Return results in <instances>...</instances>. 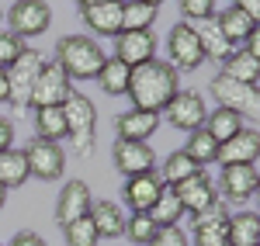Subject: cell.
Here are the masks:
<instances>
[{
	"label": "cell",
	"mask_w": 260,
	"mask_h": 246,
	"mask_svg": "<svg viewBox=\"0 0 260 246\" xmlns=\"http://www.w3.org/2000/svg\"><path fill=\"white\" fill-rule=\"evenodd\" d=\"M208 90H212V97H215L219 108H229V111H236V115L257 118V111H260L257 87H250V83H243V80H233V77H225V73H215L212 83H208Z\"/></svg>",
	"instance_id": "obj_5"
},
{
	"label": "cell",
	"mask_w": 260,
	"mask_h": 246,
	"mask_svg": "<svg viewBox=\"0 0 260 246\" xmlns=\"http://www.w3.org/2000/svg\"><path fill=\"white\" fill-rule=\"evenodd\" d=\"M11 101V87H7V73L0 69V104H7Z\"/></svg>",
	"instance_id": "obj_42"
},
{
	"label": "cell",
	"mask_w": 260,
	"mask_h": 246,
	"mask_svg": "<svg viewBox=\"0 0 260 246\" xmlns=\"http://www.w3.org/2000/svg\"><path fill=\"white\" fill-rule=\"evenodd\" d=\"M139 4H149V7H156V11L163 7V0H139Z\"/></svg>",
	"instance_id": "obj_43"
},
{
	"label": "cell",
	"mask_w": 260,
	"mask_h": 246,
	"mask_svg": "<svg viewBox=\"0 0 260 246\" xmlns=\"http://www.w3.org/2000/svg\"><path fill=\"white\" fill-rule=\"evenodd\" d=\"M163 181L156 170H149V173H136V177H125V184H121V198H125V205L132 208V215L136 212H149L153 201L163 194Z\"/></svg>",
	"instance_id": "obj_16"
},
{
	"label": "cell",
	"mask_w": 260,
	"mask_h": 246,
	"mask_svg": "<svg viewBox=\"0 0 260 246\" xmlns=\"http://www.w3.org/2000/svg\"><path fill=\"white\" fill-rule=\"evenodd\" d=\"M128 77H132V69L125 66L121 59H104V66H101V73H98V83H101V90L108 94V97H121L125 90H128Z\"/></svg>",
	"instance_id": "obj_26"
},
{
	"label": "cell",
	"mask_w": 260,
	"mask_h": 246,
	"mask_svg": "<svg viewBox=\"0 0 260 246\" xmlns=\"http://www.w3.org/2000/svg\"><path fill=\"white\" fill-rule=\"evenodd\" d=\"M24 49H28V45H24L18 35H11V31H0V69H7V66L18 59Z\"/></svg>",
	"instance_id": "obj_37"
},
{
	"label": "cell",
	"mask_w": 260,
	"mask_h": 246,
	"mask_svg": "<svg viewBox=\"0 0 260 246\" xmlns=\"http://www.w3.org/2000/svg\"><path fill=\"white\" fill-rule=\"evenodd\" d=\"M7 24H11V35H18L21 42L39 39L52 24V7L45 0H14L7 11Z\"/></svg>",
	"instance_id": "obj_6"
},
{
	"label": "cell",
	"mask_w": 260,
	"mask_h": 246,
	"mask_svg": "<svg viewBox=\"0 0 260 246\" xmlns=\"http://www.w3.org/2000/svg\"><path fill=\"white\" fill-rule=\"evenodd\" d=\"M77 4H80V7H83V4H98V0H77Z\"/></svg>",
	"instance_id": "obj_45"
},
{
	"label": "cell",
	"mask_w": 260,
	"mask_h": 246,
	"mask_svg": "<svg viewBox=\"0 0 260 246\" xmlns=\"http://www.w3.org/2000/svg\"><path fill=\"white\" fill-rule=\"evenodd\" d=\"M35 139H49V143H62L66 139V115L62 108H35Z\"/></svg>",
	"instance_id": "obj_29"
},
{
	"label": "cell",
	"mask_w": 260,
	"mask_h": 246,
	"mask_svg": "<svg viewBox=\"0 0 260 246\" xmlns=\"http://www.w3.org/2000/svg\"><path fill=\"white\" fill-rule=\"evenodd\" d=\"M7 246H45V239H42L39 232H18Z\"/></svg>",
	"instance_id": "obj_40"
},
{
	"label": "cell",
	"mask_w": 260,
	"mask_h": 246,
	"mask_svg": "<svg viewBox=\"0 0 260 246\" xmlns=\"http://www.w3.org/2000/svg\"><path fill=\"white\" fill-rule=\"evenodd\" d=\"M90 187L87 181H70V184L59 191V201H56V222L59 226H70L73 219H80L90 212Z\"/></svg>",
	"instance_id": "obj_20"
},
{
	"label": "cell",
	"mask_w": 260,
	"mask_h": 246,
	"mask_svg": "<svg viewBox=\"0 0 260 246\" xmlns=\"http://www.w3.org/2000/svg\"><path fill=\"white\" fill-rule=\"evenodd\" d=\"M4 205H7V191L0 187V212H4Z\"/></svg>",
	"instance_id": "obj_44"
},
{
	"label": "cell",
	"mask_w": 260,
	"mask_h": 246,
	"mask_svg": "<svg viewBox=\"0 0 260 246\" xmlns=\"http://www.w3.org/2000/svg\"><path fill=\"white\" fill-rule=\"evenodd\" d=\"M174 194H177L184 215H187V212H191V215H201V212H208V208L219 201V187H215V181H212L205 170H198V173H191L187 181L174 184Z\"/></svg>",
	"instance_id": "obj_10"
},
{
	"label": "cell",
	"mask_w": 260,
	"mask_h": 246,
	"mask_svg": "<svg viewBox=\"0 0 260 246\" xmlns=\"http://www.w3.org/2000/svg\"><path fill=\"white\" fill-rule=\"evenodd\" d=\"M201 166L184 153V149H177V153H170L167 160H163V170H160V181L167 187H174V184H180V181H187L191 173H198Z\"/></svg>",
	"instance_id": "obj_32"
},
{
	"label": "cell",
	"mask_w": 260,
	"mask_h": 246,
	"mask_svg": "<svg viewBox=\"0 0 260 246\" xmlns=\"http://www.w3.org/2000/svg\"><path fill=\"white\" fill-rule=\"evenodd\" d=\"M153 21H156V7L139 0H121V31H153Z\"/></svg>",
	"instance_id": "obj_28"
},
{
	"label": "cell",
	"mask_w": 260,
	"mask_h": 246,
	"mask_svg": "<svg viewBox=\"0 0 260 246\" xmlns=\"http://www.w3.org/2000/svg\"><path fill=\"white\" fill-rule=\"evenodd\" d=\"M80 18L87 21V28L94 35L115 39L121 31V0H98V4H83Z\"/></svg>",
	"instance_id": "obj_17"
},
{
	"label": "cell",
	"mask_w": 260,
	"mask_h": 246,
	"mask_svg": "<svg viewBox=\"0 0 260 246\" xmlns=\"http://www.w3.org/2000/svg\"><path fill=\"white\" fill-rule=\"evenodd\" d=\"M167 62L177 69V73H191L205 62V52H201V42L194 35V28L187 21H180L170 28L167 35Z\"/></svg>",
	"instance_id": "obj_8"
},
{
	"label": "cell",
	"mask_w": 260,
	"mask_h": 246,
	"mask_svg": "<svg viewBox=\"0 0 260 246\" xmlns=\"http://www.w3.org/2000/svg\"><path fill=\"white\" fill-rule=\"evenodd\" d=\"M62 236H66V246H98L101 243L90 215H80V219H73L70 226H62Z\"/></svg>",
	"instance_id": "obj_35"
},
{
	"label": "cell",
	"mask_w": 260,
	"mask_h": 246,
	"mask_svg": "<svg viewBox=\"0 0 260 246\" xmlns=\"http://www.w3.org/2000/svg\"><path fill=\"white\" fill-rule=\"evenodd\" d=\"M156 35L153 31H121L115 35V59H121L128 69H136L142 62L156 59Z\"/></svg>",
	"instance_id": "obj_15"
},
{
	"label": "cell",
	"mask_w": 260,
	"mask_h": 246,
	"mask_svg": "<svg viewBox=\"0 0 260 246\" xmlns=\"http://www.w3.org/2000/svg\"><path fill=\"white\" fill-rule=\"evenodd\" d=\"M28 160V177L39 181H59L66 173V149L62 143H49V139H31L21 149Z\"/></svg>",
	"instance_id": "obj_7"
},
{
	"label": "cell",
	"mask_w": 260,
	"mask_h": 246,
	"mask_svg": "<svg viewBox=\"0 0 260 246\" xmlns=\"http://www.w3.org/2000/svg\"><path fill=\"white\" fill-rule=\"evenodd\" d=\"M257 156H260V132H257V128H243V132H236L229 143L219 146L215 163H222V166L257 163Z\"/></svg>",
	"instance_id": "obj_18"
},
{
	"label": "cell",
	"mask_w": 260,
	"mask_h": 246,
	"mask_svg": "<svg viewBox=\"0 0 260 246\" xmlns=\"http://www.w3.org/2000/svg\"><path fill=\"white\" fill-rule=\"evenodd\" d=\"M215 24H219V31L233 42V45H243V39H246L250 31H257V21L250 18V14H243L240 7L219 11V14H215Z\"/></svg>",
	"instance_id": "obj_24"
},
{
	"label": "cell",
	"mask_w": 260,
	"mask_h": 246,
	"mask_svg": "<svg viewBox=\"0 0 260 246\" xmlns=\"http://www.w3.org/2000/svg\"><path fill=\"white\" fill-rule=\"evenodd\" d=\"M4 149H14V122L0 115V153Z\"/></svg>",
	"instance_id": "obj_39"
},
{
	"label": "cell",
	"mask_w": 260,
	"mask_h": 246,
	"mask_svg": "<svg viewBox=\"0 0 260 246\" xmlns=\"http://www.w3.org/2000/svg\"><path fill=\"white\" fill-rule=\"evenodd\" d=\"M191 28H194V35H198V42H201V52H205V62L212 59L215 66L219 62H225L233 52H236V45L225 39L219 31V24H215V18H205V21H187Z\"/></svg>",
	"instance_id": "obj_19"
},
{
	"label": "cell",
	"mask_w": 260,
	"mask_h": 246,
	"mask_svg": "<svg viewBox=\"0 0 260 246\" xmlns=\"http://www.w3.org/2000/svg\"><path fill=\"white\" fill-rule=\"evenodd\" d=\"M191 246H225L229 243V208L225 201H215L208 212L194 215V226H191Z\"/></svg>",
	"instance_id": "obj_12"
},
{
	"label": "cell",
	"mask_w": 260,
	"mask_h": 246,
	"mask_svg": "<svg viewBox=\"0 0 260 246\" xmlns=\"http://www.w3.org/2000/svg\"><path fill=\"white\" fill-rule=\"evenodd\" d=\"M111 160L121 177H136V173H149L156 170V153L149 143H128V139H115L111 146Z\"/></svg>",
	"instance_id": "obj_14"
},
{
	"label": "cell",
	"mask_w": 260,
	"mask_h": 246,
	"mask_svg": "<svg viewBox=\"0 0 260 246\" xmlns=\"http://www.w3.org/2000/svg\"><path fill=\"white\" fill-rule=\"evenodd\" d=\"M62 115H66V139L73 143V153L87 160L98 146V108H94V101L80 90H70V97L62 101Z\"/></svg>",
	"instance_id": "obj_3"
},
{
	"label": "cell",
	"mask_w": 260,
	"mask_h": 246,
	"mask_svg": "<svg viewBox=\"0 0 260 246\" xmlns=\"http://www.w3.org/2000/svg\"><path fill=\"white\" fill-rule=\"evenodd\" d=\"M149 246H191V243H187V232H184L180 226H167V229L156 232V239H153Z\"/></svg>",
	"instance_id": "obj_38"
},
{
	"label": "cell",
	"mask_w": 260,
	"mask_h": 246,
	"mask_svg": "<svg viewBox=\"0 0 260 246\" xmlns=\"http://www.w3.org/2000/svg\"><path fill=\"white\" fill-rule=\"evenodd\" d=\"M260 243V215L257 212H229V246H257Z\"/></svg>",
	"instance_id": "obj_25"
},
{
	"label": "cell",
	"mask_w": 260,
	"mask_h": 246,
	"mask_svg": "<svg viewBox=\"0 0 260 246\" xmlns=\"http://www.w3.org/2000/svg\"><path fill=\"white\" fill-rule=\"evenodd\" d=\"M153 222L160 229H167V226H177L180 219H184V208H180V201H177V194H174V187H163V194L153 201V208L146 212Z\"/></svg>",
	"instance_id": "obj_31"
},
{
	"label": "cell",
	"mask_w": 260,
	"mask_h": 246,
	"mask_svg": "<svg viewBox=\"0 0 260 246\" xmlns=\"http://www.w3.org/2000/svg\"><path fill=\"white\" fill-rule=\"evenodd\" d=\"M160 226L146 215V212H136V215H125V239L128 243H139V246H149L156 239Z\"/></svg>",
	"instance_id": "obj_34"
},
{
	"label": "cell",
	"mask_w": 260,
	"mask_h": 246,
	"mask_svg": "<svg viewBox=\"0 0 260 246\" xmlns=\"http://www.w3.org/2000/svg\"><path fill=\"white\" fill-rule=\"evenodd\" d=\"M222 198L233 205H246L250 198H257L260 187V170L257 163H236V166H222Z\"/></svg>",
	"instance_id": "obj_13"
},
{
	"label": "cell",
	"mask_w": 260,
	"mask_h": 246,
	"mask_svg": "<svg viewBox=\"0 0 260 246\" xmlns=\"http://www.w3.org/2000/svg\"><path fill=\"white\" fill-rule=\"evenodd\" d=\"M180 90V73L170 66L167 59H149L132 69L128 77V97H132V108H142V111H156L163 115V108L170 104V97Z\"/></svg>",
	"instance_id": "obj_1"
},
{
	"label": "cell",
	"mask_w": 260,
	"mask_h": 246,
	"mask_svg": "<svg viewBox=\"0 0 260 246\" xmlns=\"http://www.w3.org/2000/svg\"><path fill=\"white\" fill-rule=\"evenodd\" d=\"M222 73L233 77V80H243V83H250V87H257L260 83V59H253L243 49H236L229 59L222 62Z\"/></svg>",
	"instance_id": "obj_30"
},
{
	"label": "cell",
	"mask_w": 260,
	"mask_h": 246,
	"mask_svg": "<svg viewBox=\"0 0 260 246\" xmlns=\"http://www.w3.org/2000/svg\"><path fill=\"white\" fill-rule=\"evenodd\" d=\"M70 90H73L70 77L62 73L56 62H45L42 73H39V80H35V87H31L28 108H62V101L70 97Z\"/></svg>",
	"instance_id": "obj_11"
},
{
	"label": "cell",
	"mask_w": 260,
	"mask_h": 246,
	"mask_svg": "<svg viewBox=\"0 0 260 246\" xmlns=\"http://www.w3.org/2000/svg\"><path fill=\"white\" fill-rule=\"evenodd\" d=\"M108 59V52L98 45V39L90 35H62L56 45V66L73 80H98L101 66Z\"/></svg>",
	"instance_id": "obj_2"
},
{
	"label": "cell",
	"mask_w": 260,
	"mask_h": 246,
	"mask_svg": "<svg viewBox=\"0 0 260 246\" xmlns=\"http://www.w3.org/2000/svg\"><path fill=\"white\" fill-rule=\"evenodd\" d=\"M184 153H187L198 166H208V163H215V156H219V143H215L205 128H194V132H187Z\"/></svg>",
	"instance_id": "obj_33"
},
{
	"label": "cell",
	"mask_w": 260,
	"mask_h": 246,
	"mask_svg": "<svg viewBox=\"0 0 260 246\" xmlns=\"http://www.w3.org/2000/svg\"><path fill=\"white\" fill-rule=\"evenodd\" d=\"M28 181V160L21 149H4L0 153V187L11 191V187H21Z\"/></svg>",
	"instance_id": "obj_27"
},
{
	"label": "cell",
	"mask_w": 260,
	"mask_h": 246,
	"mask_svg": "<svg viewBox=\"0 0 260 246\" xmlns=\"http://www.w3.org/2000/svg\"><path fill=\"white\" fill-rule=\"evenodd\" d=\"M225 246H229V243H225Z\"/></svg>",
	"instance_id": "obj_46"
},
{
	"label": "cell",
	"mask_w": 260,
	"mask_h": 246,
	"mask_svg": "<svg viewBox=\"0 0 260 246\" xmlns=\"http://www.w3.org/2000/svg\"><path fill=\"white\" fill-rule=\"evenodd\" d=\"M45 56H42L39 49H24L18 59L11 62L4 73H7V87H11V104H14V111H24L28 101H31V87L39 80L42 66H45Z\"/></svg>",
	"instance_id": "obj_4"
},
{
	"label": "cell",
	"mask_w": 260,
	"mask_h": 246,
	"mask_svg": "<svg viewBox=\"0 0 260 246\" xmlns=\"http://www.w3.org/2000/svg\"><path fill=\"white\" fill-rule=\"evenodd\" d=\"M118 139H128V143H149V135L160 128V115L156 111H142V108H128L121 111L118 122Z\"/></svg>",
	"instance_id": "obj_21"
},
{
	"label": "cell",
	"mask_w": 260,
	"mask_h": 246,
	"mask_svg": "<svg viewBox=\"0 0 260 246\" xmlns=\"http://www.w3.org/2000/svg\"><path fill=\"white\" fill-rule=\"evenodd\" d=\"M177 4H180L184 21H205V18H215V4L219 0H177Z\"/></svg>",
	"instance_id": "obj_36"
},
{
	"label": "cell",
	"mask_w": 260,
	"mask_h": 246,
	"mask_svg": "<svg viewBox=\"0 0 260 246\" xmlns=\"http://www.w3.org/2000/svg\"><path fill=\"white\" fill-rule=\"evenodd\" d=\"M201 128H205V132H208V135L222 146V143H229L236 132H243V128H246V122H243V115L229 111V108H212Z\"/></svg>",
	"instance_id": "obj_23"
},
{
	"label": "cell",
	"mask_w": 260,
	"mask_h": 246,
	"mask_svg": "<svg viewBox=\"0 0 260 246\" xmlns=\"http://www.w3.org/2000/svg\"><path fill=\"white\" fill-rule=\"evenodd\" d=\"M90 222L98 229L101 239H121L125 236V215H121V208L115 201H108V198H101V201H90Z\"/></svg>",
	"instance_id": "obj_22"
},
{
	"label": "cell",
	"mask_w": 260,
	"mask_h": 246,
	"mask_svg": "<svg viewBox=\"0 0 260 246\" xmlns=\"http://www.w3.org/2000/svg\"><path fill=\"white\" fill-rule=\"evenodd\" d=\"M163 115H167V125H174L177 132H194L208 118V104L198 90H177L163 108Z\"/></svg>",
	"instance_id": "obj_9"
},
{
	"label": "cell",
	"mask_w": 260,
	"mask_h": 246,
	"mask_svg": "<svg viewBox=\"0 0 260 246\" xmlns=\"http://www.w3.org/2000/svg\"><path fill=\"white\" fill-rule=\"evenodd\" d=\"M229 7H240L243 14H250V18H253V21L260 18V0H233Z\"/></svg>",
	"instance_id": "obj_41"
}]
</instances>
